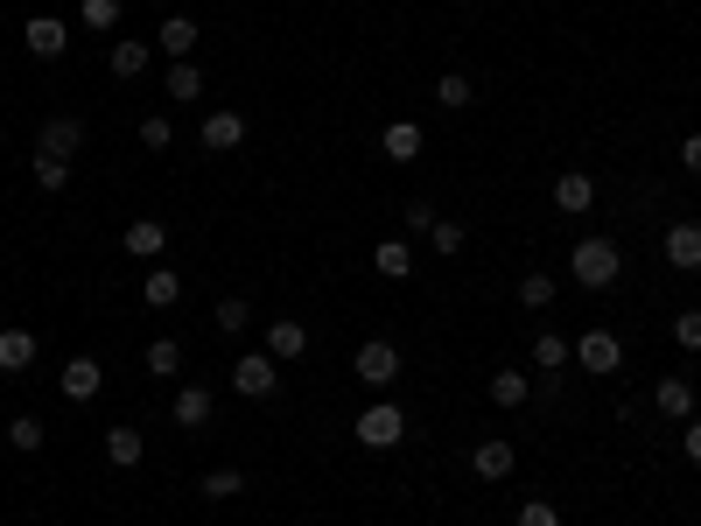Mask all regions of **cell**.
<instances>
[{"label":"cell","mask_w":701,"mask_h":526,"mask_svg":"<svg viewBox=\"0 0 701 526\" xmlns=\"http://www.w3.org/2000/svg\"><path fill=\"white\" fill-rule=\"evenodd\" d=\"M351 436L365 442V449H401V442H407V407H393V401H372L365 415L351 421Z\"/></svg>","instance_id":"6da1fadb"},{"label":"cell","mask_w":701,"mask_h":526,"mask_svg":"<svg viewBox=\"0 0 701 526\" xmlns=\"http://www.w3.org/2000/svg\"><path fill=\"white\" fill-rule=\"evenodd\" d=\"M568 267H576V288H611L624 260H617L611 239H576V260H568Z\"/></svg>","instance_id":"7a4b0ae2"},{"label":"cell","mask_w":701,"mask_h":526,"mask_svg":"<svg viewBox=\"0 0 701 526\" xmlns=\"http://www.w3.org/2000/svg\"><path fill=\"white\" fill-rule=\"evenodd\" d=\"M351 380H365L372 393H386L393 380H401V344H386V337L358 344V359H351Z\"/></svg>","instance_id":"3957f363"},{"label":"cell","mask_w":701,"mask_h":526,"mask_svg":"<svg viewBox=\"0 0 701 526\" xmlns=\"http://www.w3.org/2000/svg\"><path fill=\"white\" fill-rule=\"evenodd\" d=\"M232 386H239V401H274V386H281V365L267 359V351H245V359L232 365Z\"/></svg>","instance_id":"277c9868"},{"label":"cell","mask_w":701,"mask_h":526,"mask_svg":"<svg viewBox=\"0 0 701 526\" xmlns=\"http://www.w3.org/2000/svg\"><path fill=\"white\" fill-rule=\"evenodd\" d=\"M576 365H582V372H596V380H611V372L624 365L617 330H582V337H576Z\"/></svg>","instance_id":"5b68a950"},{"label":"cell","mask_w":701,"mask_h":526,"mask_svg":"<svg viewBox=\"0 0 701 526\" xmlns=\"http://www.w3.org/2000/svg\"><path fill=\"white\" fill-rule=\"evenodd\" d=\"M78 147H85V120H70V112L43 120V134H35V155H56V162H70Z\"/></svg>","instance_id":"8992f818"},{"label":"cell","mask_w":701,"mask_h":526,"mask_svg":"<svg viewBox=\"0 0 701 526\" xmlns=\"http://www.w3.org/2000/svg\"><path fill=\"white\" fill-rule=\"evenodd\" d=\"M56 386H64L70 407H85V401H99V393H106V365H99V359H70Z\"/></svg>","instance_id":"52a82bcc"},{"label":"cell","mask_w":701,"mask_h":526,"mask_svg":"<svg viewBox=\"0 0 701 526\" xmlns=\"http://www.w3.org/2000/svg\"><path fill=\"white\" fill-rule=\"evenodd\" d=\"M211 155H232V147L245 141V112H232V106H218V112H204V134H197Z\"/></svg>","instance_id":"ba28073f"},{"label":"cell","mask_w":701,"mask_h":526,"mask_svg":"<svg viewBox=\"0 0 701 526\" xmlns=\"http://www.w3.org/2000/svg\"><path fill=\"white\" fill-rule=\"evenodd\" d=\"M22 43H29V56H43V64H56V56L70 50V29L56 22V14H35V22L22 29Z\"/></svg>","instance_id":"9c48e42d"},{"label":"cell","mask_w":701,"mask_h":526,"mask_svg":"<svg viewBox=\"0 0 701 526\" xmlns=\"http://www.w3.org/2000/svg\"><path fill=\"white\" fill-rule=\"evenodd\" d=\"M667 267H680V274H701V224H694V218L667 224Z\"/></svg>","instance_id":"30bf717a"},{"label":"cell","mask_w":701,"mask_h":526,"mask_svg":"<svg viewBox=\"0 0 701 526\" xmlns=\"http://www.w3.org/2000/svg\"><path fill=\"white\" fill-rule=\"evenodd\" d=\"M513 463H519V449L505 442V436H491V442H478L470 449V471H478L484 484H499V478H513Z\"/></svg>","instance_id":"8fae6325"},{"label":"cell","mask_w":701,"mask_h":526,"mask_svg":"<svg viewBox=\"0 0 701 526\" xmlns=\"http://www.w3.org/2000/svg\"><path fill=\"white\" fill-rule=\"evenodd\" d=\"M147 64H155V43H112V50H106V70H112L120 85L147 78Z\"/></svg>","instance_id":"7c38bea8"},{"label":"cell","mask_w":701,"mask_h":526,"mask_svg":"<svg viewBox=\"0 0 701 526\" xmlns=\"http://www.w3.org/2000/svg\"><path fill=\"white\" fill-rule=\"evenodd\" d=\"M302 351H309V324H295V316L288 324H267V359L274 365H295Z\"/></svg>","instance_id":"4fadbf2b"},{"label":"cell","mask_w":701,"mask_h":526,"mask_svg":"<svg viewBox=\"0 0 701 526\" xmlns=\"http://www.w3.org/2000/svg\"><path fill=\"white\" fill-rule=\"evenodd\" d=\"M653 407L667 421H694V380H659L653 386Z\"/></svg>","instance_id":"5bb4252c"},{"label":"cell","mask_w":701,"mask_h":526,"mask_svg":"<svg viewBox=\"0 0 701 526\" xmlns=\"http://www.w3.org/2000/svg\"><path fill=\"white\" fill-rule=\"evenodd\" d=\"M211 386H183L176 393V407H168V415H176V428H211Z\"/></svg>","instance_id":"9a60e30c"},{"label":"cell","mask_w":701,"mask_h":526,"mask_svg":"<svg viewBox=\"0 0 701 526\" xmlns=\"http://www.w3.org/2000/svg\"><path fill=\"white\" fill-rule=\"evenodd\" d=\"M29 365H35V330L8 324L0 330V372H29Z\"/></svg>","instance_id":"2e32d148"},{"label":"cell","mask_w":701,"mask_h":526,"mask_svg":"<svg viewBox=\"0 0 701 526\" xmlns=\"http://www.w3.org/2000/svg\"><path fill=\"white\" fill-rule=\"evenodd\" d=\"M596 204V183L582 176V168H568V176H555V211H590Z\"/></svg>","instance_id":"e0dca14e"},{"label":"cell","mask_w":701,"mask_h":526,"mask_svg":"<svg viewBox=\"0 0 701 526\" xmlns=\"http://www.w3.org/2000/svg\"><path fill=\"white\" fill-rule=\"evenodd\" d=\"M147 457V442H141V428H106V463H120V471H134V463Z\"/></svg>","instance_id":"ac0fdd59"},{"label":"cell","mask_w":701,"mask_h":526,"mask_svg":"<svg viewBox=\"0 0 701 526\" xmlns=\"http://www.w3.org/2000/svg\"><path fill=\"white\" fill-rule=\"evenodd\" d=\"M176 295H183V274L176 267H147V281H141V303L147 309H176Z\"/></svg>","instance_id":"d6986e66"},{"label":"cell","mask_w":701,"mask_h":526,"mask_svg":"<svg viewBox=\"0 0 701 526\" xmlns=\"http://www.w3.org/2000/svg\"><path fill=\"white\" fill-rule=\"evenodd\" d=\"M421 127H414V120H393L386 127V134H379V147H386V162H414V155H421Z\"/></svg>","instance_id":"ffe728a7"},{"label":"cell","mask_w":701,"mask_h":526,"mask_svg":"<svg viewBox=\"0 0 701 526\" xmlns=\"http://www.w3.org/2000/svg\"><path fill=\"white\" fill-rule=\"evenodd\" d=\"M168 246V224L162 218H134V224H127V253H134V260H155Z\"/></svg>","instance_id":"44dd1931"},{"label":"cell","mask_w":701,"mask_h":526,"mask_svg":"<svg viewBox=\"0 0 701 526\" xmlns=\"http://www.w3.org/2000/svg\"><path fill=\"white\" fill-rule=\"evenodd\" d=\"M155 50H168V56L183 64V56L197 50V22H189V14H168V22L155 29Z\"/></svg>","instance_id":"7402d4cb"},{"label":"cell","mask_w":701,"mask_h":526,"mask_svg":"<svg viewBox=\"0 0 701 526\" xmlns=\"http://www.w3.org/2000/svg\"><path fill=\"white\" fill-rule=\"evenodd\" d=\"M568 359H576V344H568L561 330H540V337H534V365H540V372H561Z\"/></svg>","instance_id":"603a6c76"},{"label":"cell","mask_w":701,"mask_h":526,"mask_svg":"<svg viewBox=\"0 0 701 526\" xmlns=\"http://www.w3.org/2000/svg\"><path fill=\"white\" fill-rule=\"evenodd\" d=\"M147 372H155V380H176V372H183V344H176V337H155V344H147Z\"/></svg>","instance_id":"cb8c5ba5"},{"label":"cell","mask_w":701,"mask_h":526,"mask_svg":"<svg viewBox=\"0 0 701 526\" xmlns=\"http://www.w3.org/2000/svg\"><path fill=\"white\" fill-rule=\"evenodd\" d=\"M526 393H534V380H519L513 365L491 372V401H499V407H526Z\"/></svg>","instance_id":"d4e9b609"},{"label":"cell","mask_w":701,"mask_h":526,"mask_svg":"<svg viewBox=\"0 0 701 526\" xmlns=\"http://www.w3.org/2000/svg\"><path fill=\"white\" fill-rule=\"evenodd\" d=\"M372 267H379V274H386V281H407V274H414V253L401 246V239H386V246H379V253H372Z\"/></svg>","instance_id":"484cf974"},{"label":"cell","mask_w":701,"mask_h":526,"mask_svg":"<svg viewBox=\"0 0 701 526\" xmlns=\"http://www.w3.org/2000/svg\"><path fill=\"white\" fill-rule=\"evenodd\" d=\"M8 442H14V449H22V457H35V449H43V442H50V428H43V421H35V415H14V421H8Z\"/></svg>","instance_id":"4316f807"},{"label":"cell","mask_w":701,"mask_h":526,"mask_svg":"<svg viewBox=\"0 0 701 526\" xmlns=\"http://www.w3.org/2000/svg\"><path fill=\"white\" fill-rule=\"evenodd\" d=\"M168 99H204V70L189 64V56H183V64H168Z\"/></svg>","instance_id":"83f0119b"},{"label":"cell","mask_w":701,"mask_h":526,"mask_svg":"<svg viewBox=\"0 0 701 526\" xmlns=\"http://www.w3.org/2000/svg\"><path fill=\"white\" fill-rule=\"evenodd\" d=\"M211 324H218L224 337H245V330H253V309H245V303H239V295H224V303H218V316H211Z\"/></svg>","instance_id":"f1b7e54d"},{"label":"cell","mask_w":701,"mask_h":526,"mask_svg":"<svg viewBox=\"0 0 701 526\" xmlns=\"http://www.w3.org/2000/svg\"><path fill=\"white\" fill-rule=\"evenodd\" d=\"M555 303V274H519V309H547Z\"/></svg>","instance_id":"f546056e"},{"label":"cell","mask_w":701,"mask_h":526,"mask_svg":"<svg viewBox=\"0 0 701 526\" xmlns=\"http://www.w3.org/2000/svg\"><path fill=\"white\" fill-rule=\"evenodd\" d=\"M197 492L211 498V505H224V498H239V492H245V478H239V471H211V478L197 484Z\"/></svg>","instance_id":"4dcf8cb0"},{"label":"cell","mask_w":701,"mask_h":526,"mask_svg":"<svg viewBox=\"0 0 701 526\" xmlns=\"http://www.w3.org/2000/svg\"><path fill=\"white\" fill-rule=\"evenodd\" d=\"M435 99H442L449 112H463L470 99H478V91H470V78H463V70H449V78H442V85H435Z\"/></svg>","instance_id":"1f68e13d"},{"label":"cell","mask_w":701,"mask_h":526,"mask_svg":"<svg viewBox=\"0 0 701 526\" xmlns=\"http://www.w3.org/2000/svg\"><path fill=\"white\" fill-rule=\"evenodd\" d=\"M428 246H435V253H442V260H449V253H463V224H457V218H435V232H428Z\"/></svg>","instance_id":"d6a6232c"},{"label":"cell","mask_w":701,"mask_h":526,"mask_svg":"<svg viewBox=\"0 0 701 526\" xmlns=\"http://www.w3.org/2000/svg\"><path fill=\"white\" fill-rule=\"evenodd\" d=\"M35 183H43V190H70V162H56V155H35Z\"/></svg>","instance_id":"836d02e7"},{"label":"cell","mask_w":701,"mask_h":526,"mask_svg":"<svg viewBox=\"0 0 701 526\" xmlns=\"http://www.w3.org/2000/svg\"><path fill=\"white\" fill-rule=\"evenodd\" d=\"M673 344L680 351H701V309H680L673 316Z\"/></svg>","instance_id":"e575fe53"},{"label":"cell","mask_w":701,"mask_h":526,"mask_svg":"<svg viewBox=\"0 0 701 526\" xmlns=\"http://www.w3.org/2000/svg\"><path fill=\"white\" fill-rule=\"evenodd\" d=\"M168 141H176V127H168L162 112H147V120H141V147H155V155H162Z\"/></svg>","instance_id":"d590c367"},{"label":"cell","mask_w":701,"mask_h":526,"mask_svg":"<svg viewBox=\"0 0 701 526\" xmlns=\"http://www.w3.org/2000/svg\"><path fill=\"white\" fill-rule=\"evenodd\" d=\"M85 29H120V0H85Z\"/></svg>","instance_id":"8d00e7d4"},{"label":"cell","mask_w":701,"mask_h":526,"mask_svg":"<svg viewBox=\"0 0 701 526\" xmlns=\"http://www.w3.org/2000/svg\"><path fill=\"white\" fill-rule=\"evenodd\" d=\"M519 526H561V513H555L547 498H526V505H519Z\"/></svg>","instance_id":"74e56055"},{"label":"cell","mask_w":701,"mask_h":526,"mask_svg":"<svg viewBox=\"0 0 701 526\" xmlns=\"http://www.w3.org/2000/svg\"><path fill=\"white\" fill-rule=\"evenodd\" d=\"M407 232H435V204H407Z\"/></svg>","instance_id":"f35d334b"},{"label":"cell","mask_w":701,"mask_h":526,"mask_svg":"<svg viewBox=\"0 0 701 526\" xmlns=\"http://www.w3.org/2000/svg\"><path fill=\"white\" fill-rule=\"evenodd\" d=\"M680 162H688V176H701V134L680 141Z\"/></svg>","instance_id":"ab89813d"},{"label":"cell","mask_w":701,"mask_h":526,"mask_svg":"<svg viewBox=\"0 0 701 526\" xmlns=\"http://www.w3.org/2000/svg\"><path fill=\"white\" fill-rule=\"evenodd\" d=\"M680 442H688V463H694V471H701V415L688 421V436H680Z\"/></svg>","instance_id":"60d3db41"},{"label":"cell","mask_w":701,"mask_h":526,"mask_svg":"<svg viewBox=\"0 0 701 526\" xmlns=\"http://www.w3.org/2000/svg\"><path fill=\"white\" fill-rule=\"evenodd\" d=\"M463 8H478V0H463Z\"/></svg>","instance_id":"b9f144b4"}]
</instances>
